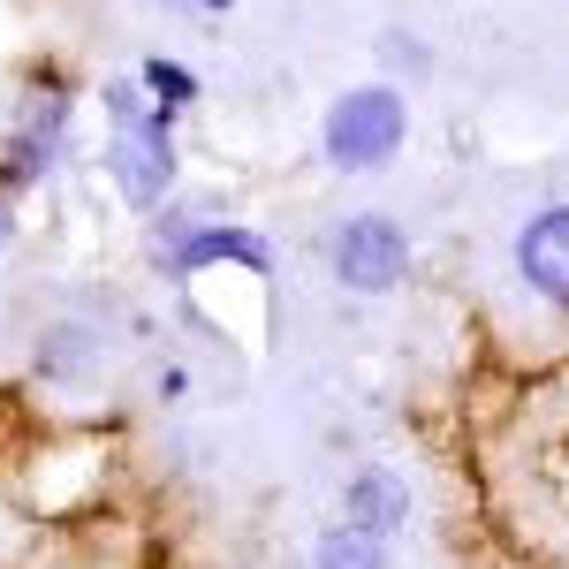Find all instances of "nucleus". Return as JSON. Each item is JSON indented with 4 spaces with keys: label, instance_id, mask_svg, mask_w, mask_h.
Instances as JSON below:
<instances>
[{
    "label": "nucleus",
    "instance_id": "1",
    "mask_svg": "<svg viewBox=\"0 0 569 569\" xmlns=\"http://www.w3.org/2000/svg\"><path fill=\"white\" fill-rule=\"evenodd\" d=\"M402 144H410V99L388 77L335 91L327 114H319V152H327L335 176H380L402 160Z\"/></svg>",
    "mask_w": 569,
    "mask_h": 569
},
{
    "label": "nucleus",
    "instance_id": "2",
    "mask_svg": "<svg viewBox=\"0 0 569 569\" xmlns=\"http://www.w3.org/2000/svg\"><path fill=\"white\" fill-rule=\"evenodd\" d=\"M69 137H77V91H69V77L39 69L31 84L16 91V107H8V130H0V182H8L16 198L39 190V182H53L61 160H69Z\"/></svg>",
    "mask_w": 569,
    "mask_h": 569
},
{
    "label": "nucleus",
    "instance_id": "3",
    "mask_svg": "<svg viewBox=\"0 0 569 569\" xmlns=\"http://www.w3.org/2000/svg\"><path fill=\"white\" fill-rule=\"evenodd\" d=\"M176 107H137L122 122H107V176L122 190L130 213H160L176 198V176H182V152H176Z\"/></svg>",
    "mask_w": 569,
    "mask_h": 569
},
{
    "label": "nucleus",
    "instance_id": "4",
    "mask_svg": "<svg viewBox=\"0 0 569 569\" xmlns=\"http://www.w3.org/2000/svg\"><path fill=\"white\" fill-rule=\"evenodd\" d=\"M410 228L395 213H342L327 228V273L350 289V297H395L410 281Z\"/></svg>",
    "mask_w": 569,
    "mask_h": 569
},
{
    "label": "nucleus",
    "instance_id": "5",
    "mask_svg": "<svg viewBox=\"0 0 569 569\" xmlns=\"http://www.w3.org/2000/svg\"><path fill=\"white\" fill-rule=\"evenodd\" d=\"M509 259H517V281H525L531 297H539L547 311H562V319H569V198L539 206V213L517 228Z\"/></svg>",
    "mask_w": 569,
    "mask_h": 569
},
{
    "label": "nucleus",
    "instance_id": "6",
    "mask_svg": "<svg viewBox=\"0 0 569 569\" xmlns=\"http://www.w3.org/2000/svg\"><path fill=\"white\" fill-rule=\"evenodd\" d=\"M410 517H418V493H410V479H402V471L365 463V471H350V479H342V525L372 531V539H402V531H410Z\"/></svg>",
    "mask_w": 569,
    "mask_h": 569
},
{
    "label": "nucleus",
    "instance_id": "7",
    "mask_svg": "<svg viewBox=\"0 0 569 569\" xmlns=\"http://www.w3.org/2000/svg\"><path fill=\"white\" fill-rule=\"evenodd\" d=\"M311 569H395V555H388V539H372V531L335 517V525L311 539Z\"/></svg>",
    "mask_w": 569,
    "mask_h": 569
},
{
    "label": "nucleus",
    "instance_id": "8",
    "mask_svg": "<svg viewBox=\"0 0 569 569\" xmlns=\"http://www.w3.org/2000/svg\"><path fill=\"white\" fill-rule=\"evenodd\" d=\"M130 77H137V91H144L152 107H176V114H182V107H198V91H206V84H198V77L176 61V53H144Z\"/></svg>",
    "mask_w": 569,
    "mask_h": 569
},
{
    "label": "nucleus",
    "instance_id": "9",
    "mask_svg": "<svg viewBox=\"0 0 569 569\" xmlns=\"http://www.w3.org/2000/svg\"><path fill=\"white\" fill-rule=\"evenodd\" d=\"M372 61H380V77H402V84H426V77H433V46L418 39V31H380V39H372Z\"/></svg>",
    "mask_w": 569,
    "mask_h": 569
},
{
    "label": "nucleus",
    "instance_id": "10",
    "mask_svg": "<svg viewBox=\"0 0 569 569\" xmlns=\"http://www.w3.org/2000/svg\"><path fill=\"white\" fill-rule=\"evenodd\" d=\"M91 357H99V342H91L84 327H53V335L39 342V372L46 380H77Z\"/></svg>",
    "mask_w": 569,
    "mask_h": 569
},
{
    "label": "nucleus",
    "instance_id": "11",
    "mask_svg": "<svg viewBox=\"0 0 569 569\" xmlns=\"http://www.w3.org/2000/svg\"><path fill=\"white\" fill-rule=\"evenodd\" d=\"M16 228H23V198H16V190L0 182V251L16 243Z\"/></svg>",
    "mask_w": 569,
    "mask_h": 569
},
{
    "label": "nucleus",
    "instance_id": "12",
    "mask_svg": "<svg viewBox=\"0 0 569 569\" xmlns=\"http://www.w3.org/2000/svg\"><path fill=\"white\" fill-rule=\"evenodd\" d=\"M160 8H190V16H228L236 0H160Z\"/></svg>",
    "mask_w": 569,
    "mask_h": 569
}]
</instances>
